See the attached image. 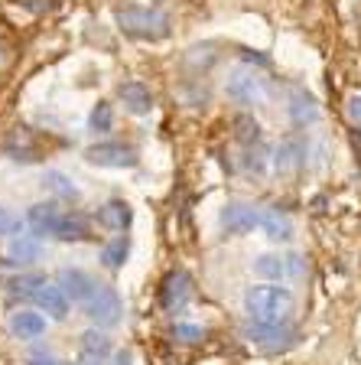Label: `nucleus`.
Here are the masks:
<instances>
[{"label": "nucleus", "instance_id": "17", "mask_svg": "<svg viewBox=\"0 0 361 365\" xmlns=\"http://www.w3.org/2000/svg\"><path fill=\"white\" fill-rule=\"evenodd\" d=\"M95 235L91 232V219L82 212H62L59 219V228H56V235L62 245H78V242H88V238Z\"/></svg>", "mask_w": 361, "mask_h": 365}, {"label": "nucleus", "instance_id": "12", "mask_svg": "<svg viewBox=\"0 0 361 365\" xmlns=\"http://www.w3.org/2000/svg\"><path fill=\"white\" fill-rule=\"evenodd\" d=\"M117 101L124 105V111L134 114V118H143V114L153 111V91L143 82H120L117 85Z\"/></svg>", "mask_w": 361, "mask_h": 365}, {"label": "nucleus", "instance_id": "25", "mask_svg": "<svg viewBox=\"0 0 361 365\" xmlns=\"http://www.w3.org/2000/svg\"><path fill=\"white\" fill-rule=\"evenodd\" d=\"M43 284H46V274H20V277L7 281V290H10L14 297L20 294V297H30V300H33V294H36Z\"/></svg>", "mask_w": 361, "mask_h": 365}, {"label": "nucleus", "instance_id": "31", "mask_svg": "<svg viewBox=\"0 0 361 365\" xmlns=\"http://www.w3.org/2000/svg\"><path fill=\"white\" fill-rule=\"evenodd\" d=\"M26 365H62V362L53 356V352L36 349V352H30V359H26Z\"/></svg>", "mask_w": 361, "mask_h": 365}, {"label": "nucleus", "instance_id": "13", "mask_svg": "<svg viewBox=\"0 0 361 365\" xmlns=\"http://www.w3.org/2000/svg\"><path fill=\"white\" fill-rule=\"evenodd\" d=\"M33 304L39 307V313H46V317H53V319H66L68 310H72L68 294L59 287V284H49V281H46L43 287L33 294Z\"/></svg>", "mask_w": 361, "mask_h": 365}, {"label": "nucleus", "instance_id": "27", "mask_svg": "<svg viewBox=\"0 0 361 365\" xmlns=\"http://www.w3.org/2000/svg\"><path fill=\"white\" fill-rule=\"evenodd\" d=\"M26 222H20V215H14L7 205H0V238H14L23 232Z\"/></svg>", "mask_w": 361, "mask_h": 365}, {"label": "nucleus", "instance_id": "9", "mask_svg": "<svg viewBox=\"0 0 361 365\" xmlns=\"http://www.w3.org/2000/svg\"><path fill=\"white\" fill-rule=\"evenodd\" d=\"M306 271V261L300 255H261L254 261V274L263 277V281L280 284L283 277H300Z\"/></svg>", "mask_w": 361, "mask_h": 365}, {"label": "nucleus", "instance_id": "32", "mask_svg": "<svg viewBox=\"0 0 361 365\" xmlns=\"http://www.w3.org/2000/svg\"><path fill=\"white\" fill-rule=\"evenodd\" d=\"M127 362H130L127 352H117V356H114V365H127Z\"/></svg>", "mask_w": 361, "mask_h": 365}, {"label": "nucleus", "instance_id": "19", "mask_svg": "<svg viewBox=\"0 0 361 365\" xmlns=\"http://www.w3.org/2000/svg\"><path fill=\"white\" fill-rule=\"evenodd\" d=\"M43 190L53 192L59 202H78L82 199V190L75 186V180L68 173H62V170H46L43 173Z\"/></svg>", "mask_w": 361, "mask_h": 365}, {"label": "nucleus", "instance_id": "11", "mask_svg": "<svg viewBox=\"0 0 361 365\" xmlns=\"http://www.w3.org/2000/svg\"><path fill=\"white\" fill-rule=\"evenodd\" d=\"M59 202L56 199H49V202H36L30 205V212H26V228H30L36 238H46V235H56V228H59Z\"/></svg>", "mask_w": 361, "mask_h": 365}, {"label": "nucleus", "instance_id": "1", "mask_svg": "<svg viewBox=\"0 0 361 365\" xmlns=\"http://www.w3.org/2000/svg\"><path fill=\"white\" fill-rule=\"evenodd\" d=\"M290 310H293V290L290 287L263 281V284H251L244 290V313L254 323H286Z\"/></svg>", "mask_w": 361, "mask_h": 365}, {"label": "nucleus", "instance_id": "30", "mask_svg": "<svg viewBox=\"0 0 361 365\" xmlns=\"http://www.w3.org/2000/svg\"><path fill=\"white\" fill-rule=\"evenodd\" d=\"M345 114H348V121H352L355 128H361V95H352V98H348Z\"/></svg>", "mask_w": 361, "mask_h": 365}, {"label": "nucleus", "instance_id": "14", "mask_svg": "<svg viewBox=\"0 0 361 365\" xmlns=\"http://www.w3.org/2000/svg\"><path fill=\"white\" fill-rule=\"evenodd\" d=\"M95 222H98L105 232H127L130 222H134V209H130V202H124V199H108L105 205H98Z\"/></svg>", "mask_w": 361, "mask_h": 365}, {"label": "nucleus", "instance_id": "4", "mask_svg": "<svg viewBox=\"0 0 361 365\" xmlns=\"http://www.w3.org/2000/svg\"><path fill=\"white\" fill-rule=\"evenodd\" d=\"M82 307H85V317L98 329L117 327L120 317H124V300H120V294L114 287H108V284H98V290L91 294V300Z\"/></svg>", "mask_w": 361, "mask_h": 365}, {"label": "nucleus", "instance_id": "3", "mask_svg": "<svg viewBox=\"0 0 361 365\" xmlns=\"http://www.w3.org/2000/svg\"><path fill=\"white\" fill-rule=\"evenodd\" d=\"M85 160L98 170H130L140 163V150L124 140H98L85 150Z\"/></svg>", "mask_w": 361, "mask_h": 365}, {"label": "nucleus", "instance_id": "26", "mask_svg": "<svg viewBox=\"0 0 361 365\" xmlns=\"http://www.w3.org/2000/svg\"><path fill=\"white\" fill-rule=\"evenodd\" d=\"M114 128V111L108 101H98V105L91 108L88 114V130H95V134H108V130Z\"/></svg>", "mask_w": 361, "mask_h": 365}, {"label": "nucleus", "instance_id": "21", "mask_svg": "<svg viewBox=\"0 0 361 365\" xmlns=\"http://www.w3.org/2000/svg\"><path fill=\"white\" fill-rule=\"evenodd\" d=\"M7 261H14V264H33V261H39V238L14 235L7 242Z\"/></svg>", "mask_w": 361, "mask_h": 365}, {"label": "nucleus", "instance_id": "7", "mask_svg": "<svg viewBox=\"0 0 361 365\" xmlns=\"http://www.w3.org/2000/svg\"><path fill=\"white\" fill-rule=\"evenodd\" d=\"M196 297V281L189 271H169L159 284V304L166 313H179L186 310V304Z\"/></svg>", "mask_w": 361, "mask_h": 365}, {"label": "nucleus", "instance_id": "16", "mask_svg": "<svg viewBox=\"0 0 361 365\" xmlns=\"http://www.w3.org/2000/svg\"><path fill=\"white\" fill-rule=\"evenodd\" d=\"M303 163H306V140L303 137H283L277 144V150H273V167L280 170V173H293V170H300Z\"/></svg>", "mask_w": 361, "mask_h": 365}, {"label": "nucleus", "instance_id": "28", "mask_svg": "<svg viewBox=\"0 0 361 365\" xmlns=\"http://www.w3.org/2000/svg\"><path fill=\"white\" fill-rule=\"evenodd\" d=\"M244 170H248V173H257V176L263 173V144L244 147Z\"/></svg>", "mask_w": 361, "mask_h": 365}, {"label": "nucleus", "instance_id": "6", "mask_svg": "<svg viewBox=\"0 0 361 365\" xmlns=\"http://www.w3.org/2000/svg\"><path fill=\"white\" fill-rule=\"evenodd\" d=\"M225 95L234 101V105H263V98H267V88H263V78L257 76L254 68H234L231 76H228L225 82Z\"/></svg>", "mask_w": 361, "mask_h": 365}, {"label": "nucleus", "instance_id": "8", "mask_svg": "<svg viewBox=\"0 0 361 365\" xmlns=\"http://www.w3.org/2000/svg\"><path fill=\"white\" fill-rule=\"evenodd\" d=\"M261 209L251 202H225L221 205V215H219V225L225 235H248L254 228H261Z\"/></svg>", "mask_w": 361, "mask_h": 365}, {"label": "nucleus", "instance_id": "15", "mask_svg": "<svg viewBox=\"0 0 361 365\" xmlns=\"http://www.w3.org/2000/svg\"><path fill=\"white\" fill-rule=\"evenodd\" d=\"M286 111H290V121H293L296 128H309V124H316L319 118H323L319 101L313 98L306 88H293V91H290V105H286Z\"/></svg>", "mask_w": 361, "mask_h": 365}, {"label": "nucleus", "instance_id": "5", "mask_svg": "<svg viewBox=\"0 0 361 365\" xmlns=\"http://www.w3.org/2000/svg\"><path fill=\"white\" fill-rule=\"evenodd\" d=\"M241 336L263 352H283L296 342V329L286 327V323H251V327L241 329Z\"/></svg>", "mask_w": 361, "mask_h": 365}, {"label": "nucleus", "instance_id": "24", "mask_svg": "<svg viewBox=\"0 0 361 365\" xmlns=\"http://www.w3.org/2000/svg\"><path fill=\"white\" fill-rule=\"evenodd\" d=\"M82 352H91V356H98V359H111L114 352V342L108 333H101V329H85L82 333Z\"/></svg>", "mask_w": 361, "mask_h": 365}, {"label": "nucleus", "instance_id": "20", "mask_svg": "<svg viewBox=\"0 0 361 365\" xmlns=\"http://www.w3.org/2000/svg\"><path fill=\"white\" fill-rule=\"evenodd\" d=\"M261 232L271 242H293V222H290V215L280 212V209H263L261 215Z\"/></svg>", "mask_w": 361, "mask_h": 365}, {"label": "nucleus", "instance_id": "2", "mask_svg": "<svg viewBox=\"0 0 361 365\" xmlns=\"http://www.w3.org/2000/svg\"><path fill=\"white\" fill-rule=\"evenodd\" d=\"M114 23L117 30L130 39H143V43H159V39L169 36V16L163 10H153V7H117L114 10Z\"/></svg>", "mask_w": 361, "mask_h": 365}, {"label": "nucleus", "instance_id": "29", "mask_svg": "<svg viewBox=\"0 0 361 365\" xmlns=\"http://www.w3.org/2000/svg\"><path fill=\"white\" fill-rule=\"evenodd\" d=\"M202 336L205 333L199 327H192V323H176L173 327V339H179V342H199Z\"/></svg>", "mask_w": 361, "mask_h": 365}, {"label": "nucleus", "instance_id": "18", "mask_svg": "<svg viewBox=\"0 0 361 365\" xmlns=\"http://www.w3.org/2000/svg\"><path fill=\"white\" fill-rule=\"evenodd\" d=\"M10 333L23 342H33L46 333V317L39 310H16L10 317Z\"/></svg>", "mask_w": 361, "mask_h": 365}, {"label": "nucleus", "instance_id": "22", "mask_svg": "<svg viewBox=\"0 0 361 365\" xmlns=\"http://www.w3.org/2000/svg\"><path fill=\"white\" fill-rule=\"evenodd\" d=\"M231 128H234V140H238L241 147L263 144V128H261L257 118H251V114H238V118L231 121Z\"/></svg>", "mask_w": 361, "mask_h": 365}, {"label": "nucleus", "instance_id": "10", "mask_svg": "<svg viewBox=\"0 0 361 365\" xmlns=\"http://www.w3.org/2000/svg\"><path fill=\"white\" fill-rule=\"evenodd\" d=\"M56 284L66 290L72 304H88L91 294L98 290V281H95L88 271H82V267H62V271L56 274Z\"/></svg>", "mask_w": 361, "mask_h": 365}, {"label": "nucleus", "instance_id": "23", "mask_svg": "<svg viewBox=\"0 0 361 365\" xmlns=\"http://www.w3.org/2000/svg\"><path fill=\"white\" fill-rule=\"evenodd\" d=\"M127 255H130V238L117 235L101 248V264H105L108 271H120V267L127 264Z\"/></svg>", "mask_w": 361, "mask_h": 365}]
</instances>
